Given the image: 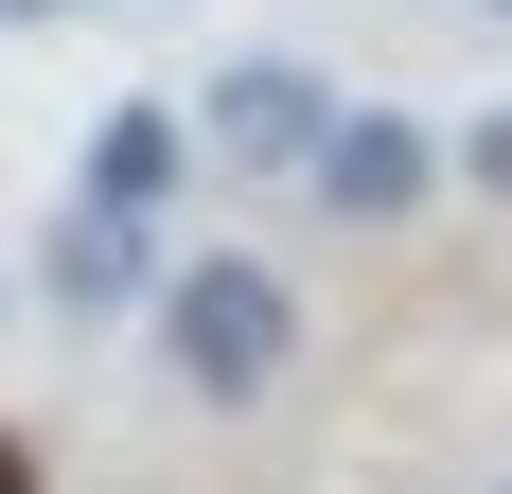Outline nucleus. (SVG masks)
<instances>
[{
	"label": "nucleus",
	"mask_w": 512,
	"mask_h": 494,
	"mask_svg": "<svg viewBox=\"0 0 512 494\" xmlns=\"http://www.w3.org/2000/svg\"><path fill=\"white\" fill-rule=\"evenodd\" d=\"M0 494H36V442H18V424H0Z\"/></svg>",
	"instance_id": "0eeeda50"
},
{
	"label": "nucleus",
	"mask_w": 512,
	"mask_h": 494,
	"mask_svg": "<svg viewBox=\"0 0 512 494\" xmlns=\"http://www.w3.org/2000/svg\"><path fill=\"white\" fill-rule=\"evenodd\" d=\"M53 300H71V318L142 300V212H106V195H71V212H53Z\"/></svg>",
	"instance_id": "20e7f679"
},
{
	"label": "nucleus",
	"mask_w": 512,
	"mask_h": 494,
	"mask_svg": "<svg viewBox=\"0 0 512 494\" xmlns=\"http://www.w3.org/2000/svg\"><path fill=\"white\" fill-rule=\"evenodd\" d=\"M460 177H477V195H512V106H495V124L460 142Z\"/></svg>",
	"instance_id": "423d86ee"
},
{
	"label": "nucleus",
	"mask_w": 512,
	"mask_h": 494,
	"mask_svg": "<svg viewBox=\"0 0 512 494\" xmlns=\"http://www.w3.org/2000/svg\"><path fill=\"white\" fill-rule=\"evenodd\" d=\"M301 177H318V230H407V212H424V177H442V142H424L407 106H336Z\"/></svg>",
	"instance_id": "f03ea898"
},
{
	"label": "nucleus",
	"mask_w": 512,
	"mask_h": 494,
	"mask_svg": "<svg viewBox=\"0 0 512 494\" xmlns=\"http://www.w3.org/2000/svg\"><path fill=\"white\" fill-rule=\"evenodd\" d=\"M318 124H336V89H318L301 53H248V71H212V124H195V142L230 159V177H301Z\"/></svg>",
	"instance_id": "7ed1b4c3"
},
{
	"label": "nucleus",
	"mask_w": 512,
	"mask_h": 494,
	"mask_svg": "<svg viewBox=\"0 0 512 494\" xmlns=\"http://www.w3.org/2000/svg\"><path fill=\"white\" fill-rule=\"evenodd\" d=\"M495 494H512V477H495Z\"/></svg>",
	"instance_id": "1a4fd4ad"
},
{
	"label": "nucleus",
	"mask_w": 512,
	"mask_h": 494,
	"mask_svg": "<svg viewBox=\"0 0 512 494\" xmlns=\"http://www.w3.org/2000/svg\"><path fill=\"white\" fill-rule=\"evenodd\" d=\"M0 18H71V0H0Z\"/></svg>",
	"instance_id": "6e6552de"
},
{
	"label": "nucleus",
	"mask_w": 512,
	"mask_h": 494,
	"mask_svg": "<svg viewBox=\"0 0 512 494\" xmlns=\"http://www.w3.org/2000/svg\"><path fill=\"white\" fill-rule=\"evenodd\" d=\"M89 195H106V212H159V195H177V106H106Z\"/></svg>",
	"instance_id": "39448f33"
},
{
	"label": "nucleus",
	"mask_w": 512,
	"mask_h": 494,
	"mask_svg": "<svg viewBox=\"0 0 512 494\" xmlns=\"http://www.w3.org/2000/svg\"><path fill=\"white\" fill-rule=\"evenodd\" d=\"M159 371H177L195 406H265L283 371H301V300H283V265L195 247V265L159 283Z\"/></svg>",
	"instance_id": "f257e3e1"
}]
</instances>
